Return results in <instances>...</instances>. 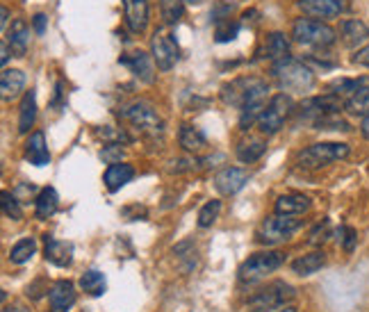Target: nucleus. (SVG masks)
<instances>
[{
  "label": "nucleus",
  "mask_w": 369,
  "mask_h": 312,
  "mask_svg": "<svg viewBox=\"0 0 369 312\" xmlns=\"http://www.w3.org/2000/svg\"><path fill=\"white\" fill-rule=\"evenodd\" d=\"M329 238H331V221L324 219V221L317 225V228H314V230L310 233V240H308V242L317 246V244H324Z\"/></svg>",
  "instance_id": "obj_38"
},
{
  "label": "nucleus",
  "mask_w": 369,
  "mask_h": 312,
  "mask_svg": "<svg viewBox=\"0 0 369 312\" xmlns=\"http://www.w3.org/2000/svg\"><path fill=\"white\" fill-rule=\"evenodd\" d=\"M299 9L312 18H335L342 12L340 0H299Z\"/></svg>",
  "instance_id": "obj_17"
},
{
  "label": "nucleus",
  "mask_w": 369,
  "mask_h": 312,
  "mask_svg": "<svg viewBox=\"0 0 369 312\" xmlns=\"http://www.w3.org/2000/svg\"><path fill=\"white\" fill-rule=\"evenodd\" d=\"M101 157L105 160L107 165H116V162H121V157H123V150L119 144H107L103 150H101Z\"/></svg>",
  "instance_id": "obj_39"
},
{
  "label": "nucleus",
  "mask_w": 369,
  "mask_h": 312,
  "mask_svg": "<svg viewBox=\"0 0 369 312\" xmlns=\"http://www.w3.org/2000/svg\"><path fill=\"white\" fill-rule=\"evenodd\" d=\"M219 96L224 105L242 110L244 105H251V103H267L269 84L263 78H255V75H242V78L226 82Z\"/></svg>",
  "instance_id": "obj_1"
},
{
  "label": "nucleus",
  "mask_w": 369,
  "mask_h": 312,
  "mask_svg": "<svg viewBox=\"0 0 369 312\" xmlns=\"http://www.w3.org/2000/svg\"><path fill=\"white\" fill-rule=\"evenodd\" d=\"M292 37H294L297 44L310 46V48H329L338 39V32H335L329 23L314 18H299L294 28H292Z\"/></svg>",
  "instance_id": "obj_3"
},
{
  "label": "nucleus",
  "mask_w": 369,
  "mask_h": 312,
  "mask_svg": "<svg viewBox=\"0 0 369 312\" xmlns=\"http://www.w3.org/2000/svg\"><path fill=\"white\" fill-rule=\"evenodd\" d=\"M301 228V219L287 217V214H271L258 228V242L265 246H276L280 242H287L292 235Z\"/></svg>",
  "instance_id": "obj_6"
},
{
  "label": "nucleus",
  "mask_w": 369,
  "mask_h": 312,
  "mask_svg": "<svg viewBox=\"0 0 369 312\" xmlns=\"http://www.w3.org/2000/svg\"><path fill=\"white\" fill-rule=\"evenodd\" d=\"M3 312H30L23 303H12V306H5Z\"/></svg>",
  "instance_id": "obj_45"
},
{
  "label": "nucleus",
  "mask_w": 369,
  "mask_h": 312,
  "mask_svg": "<svg viewBox=\"0 0 369 312\" xmlns=\"http://www.w3.org/2000/svg\"><path fill=\"white\" fill-rule=\"evenodd\" d=\"M178 142L187 153H201V150L208 148V137H205L197 126H189V123L180 126Z\"/></svg>",
  "instance_id": "obj_25"
},
{
  "label": "nucleus",
  "mask_w": 369,
  "mask_h": 312,
  "mask_svg": "<svg viewBox=\"0 0 369 312\" xmlns=\"http://www.w3.org/2000/svg\"><path fill=\"white\" fill-rule=\"evenodd\" d=\"M26 87V73L18 69H5L0 73V96L3 101H14Z\"/></svg>",
  "instance_id": "obj_21"
},
{
  "label": "nucleus",
  "mask_w": 369,
  "mask_h": 312,
  "mask_svg": "<svg viewBox=\"0 0 369 312\" xmlns=\"http://www.w3.org/2000/svg\"><path fill=\"white\" fill-rule=\"evenodd\" d=\"M360 130H363V135L369 139V114H367L365 119H363V123H360Z\"/></svg>",
  "instance_id": "obj_48"
},
{
  "label": "nucleus",
  "mask_w": 369,
  "mask_h": 312,
  "mask_svg": "<svg viewBox=\"0 0 369 312\" xmlns=\"http://www.w3.org/2000/svg\"><path fill=\"white\" fill-rule=\"evenodd\" d=\"M310 210V199L303 194H283L276 201V214H287V217H299V214Z\"/></svg>",
  "instance_id": "obj_24"
},
{
  "label": "nucleus",
  "mask_w": 369,
  "mask_h": 312,
  "mask_svg": "<svg viewBox=\"0 0 369 312\" xmlns=\"http://www.w3.org/2000/svg\"><path fill=\"white\" fill-rule=\"evenodd\" d=\"M224 155L221 153H216V155H212V157H205V160H201V167H205V169H210V167H216L214 162H224Z\"/></svg>",
  "instance_id": "obj_43"
},
{
  "label": "nucleus",
  "mask_w": 369,
  "mask_h": 312,
  "mask_svg": "<svg viewBox=\"0 0 369 312\" xmlns=\"http://www.w3.org/2000/svg\"><path fill=\"white\" fill-rule=\"evenodd\" d=\"M121 114L130 126H135L139 133H144L148 137H158L165 133V121L160 119V114L150 103L137 101L133 105H128Z\"/></svg>",
  "instance_id": "obj_9"
},
{
  "label": "nucleus",
  "mask_w": 369,
  "mask_h": 312,
  "mask_svg": "<svg viewBox=\"0 0 369 312\" xmlns=\"http://www.w3.org/2000/svg\"><path fill=\"white\" fill-rule=\"evenodd\" d=\"M184 3H189V5H199L201 0H184Z\"/></svg>",
  "instance_id": "obj_49"
},
{
  "label": "nucleus",
  "mask_w": 369,
  "mask_h": 312,
  "mask_svg": "<svg viewBox=\"0 0 369 312\" xmlns=\"http://www.w3.org/2000/svg\"><path fill=\"white\" fill-rule=\"evenodd\" d=\"M267 153V142L263 137H248L237 146V160L244 165H251Z\"/></svg>",
  "instance_id": "obj_28"
},
{
  "label": "nucleus",
  "mask_w": 369,
  "mask_h": 312,
  "mask_svg": "<svg viewBox=\"0 0 369 312\" xmlns=\"http://www.w3.org/2000/svg\"><path fill=\"white\" fill-rule=\"evenodd\" d=\"M60 208V196H57V191L55 187H43L39 194H37V201H35V214H37V219H48L53 217V214L57 212Z\"/></svg>",
  "instance_id": "obj_27"
},
{
  "label": "nucleus",
  "mask_w": 369,
  "mask_h": 312,
  "mask_svg": "<svg viewBox=\"0 0 369 312\" xmlns=\"http://www.w3.org/2000/svg\"><path fill=\"white\" fill-rule=\"evenodd\" d=\"M338 242L342 244V249L346 253H351L356 249V242H358V235L356 230L351 228V225H342V228L338 230Z\"/></svg>",
  "instance_id": "obj_37"
},
{
  "label": "nucleus",
  "mask_w": 369,
  "mask_h": 312,
  "mask_svg": "<svg viewBox=\"0 0 369 312\" xmlns=\"http://www.w3.org/2000/svg\"><path fill=\"white\" fill-rule=\"evenodd\" d=\"M294 112V101L287 94H276L258 119V130L263 135H276L285 126L287 116Z\"/></svg>",
  "instance_id": "obj_8"
},
{
  "label": "nucleus",
  "mask_w": 369,
  "mask_h": 312,
  "mask_svg": "<svg viewBox=\"0 0 369 312\" xmlns=\"http://www.w3.org/2000/svg\"><path fill=\"white\" fill-rule=\"evenodd\" d=\"M46 26H48V16L46 14H35V16H32V28H35L37 35H43V32H46Z\"/></svg>",
  "instance_id": "obj_41"
},
{
  "label": "nucleus",
  "mask_w": 369,
  "mask_h": 312,
  "mask_svg": "<svg viewBox=\"0 0 369 312\" xmlns=\"http://www.w3.org/2000/svg\"><path fill=\"white\" fill-rule=\"evenodd\" d=\"M265 57L276 64L280 60H287L290 57V41L283 32H271L265 39Z\"/></svg>",
  "instance_id": "obj_26"
},
{
  "label": "nucleus",
  "mask_w": 369,
  "mask_h": 312,
  "mask_svg": "<svg viewBox=\"0 0 369 312\" xmlns=\"http://www.w3.org/2000/svg\"><path fill=\"white\" fill-rule=\"evenodd\" d=\"M171 165H173V167H171L173 174H182V171L194 169V162H192V160H173Z\"/></svg>",
  "instance_id": "obj_42"
},
{
  "label": "nucleus",
  "mask_w": 369,
  "mask_h": 312,
  "mask_svg": "<svg viewBox=\"0 0 369 312\" xmlns=\"http://www.w3.org/2000/svg\"><path fill=\"white\" fill-rule=\"evenodd\" d=\"M240 35V23L233 18H224L219 23H214V41L216 44H228Z\"/></svg>",
  "instance_id": "obj_34"
},
{
  "label": "nucleus",
  "mask_w": 369,
  "mask_h": 312,
  "mask_svg": "<svg viewBox=\"0 0 369 312\" xmlns=\"http://www.w3.org/2000/svg\"><path fill=\"white\" fill-rule=\"evenodd\" d=\"M105 274L99 272V269H89V272H84L80 276V289L87 292L89 296H103L105 294Z\"/></svg>",
  "instance_id": "obj_31"
},
{
  "label": "nucleus",
  "mask_w": 369,
  "mask_h": 312,
  "mask_svg": "<svg viewBox=\"0 0 369 312\" xmlns=\"http://www.w3.org/2000/svg\"><path fill=\"white\" fill-rule=\"evenodd\" d=\"M26 157L30 160V165H35V167L50 165V153H48V146H46V137H43L41 130L32 133L30 139L26 142Z\"/></svg>",
  "instance_id": "obj_22"
},
{
  "label": "nucleus",
  "mask_w": 369,
  "mask_h": 312,
  "mask_svg": "<svg viewBox=\"0 0 369 312\" xmlns=\"http://www.w3.org/2000/svg\"><path fill=\"white\" fill-rule=\"evenodd\" d=\"M324 264H326V253L312 251L308 255L297 257V260L292 262V272H294L297 276H312V274H317Z\"/></svg>",
  "instance_id": "obj_29"
},
{
  "label": "nucleus",
  "mask_w": 369,
  "mask_h": 312,
  "mask_svg": "<svg viewBox=\"0 0 369 312\" xmlns=\"http://www.w3.org/2000/svg\"><path fill=\"white\" fill-rule=\"evenodd\" d=\"M271 73L278 80L280 89L283 91H310L314 87V73L308 64H303L294 57L280 60L271 67Z\"/></svg>",
  "instance_id": "obj_2"
},
{
  "label": "nucleus",
  "mask_w": 369,
  "mask_h": 312,
  "mask_svg": "<svg viewBox=\"0 0 369 312\" xmlns=\"http://www.w3.org/2000/svg\"><path fill=\"white\" fill-rule=\"evenodd\" d=\"M0 206H3V214L7 219H12V221H21L23 219V208H21V201L16 199V194L12 191H3L0 194Z\"/></svg>",
  "instance_id": "obj_35"
},
{
  "label": "nucleus",
  "mask_w": 369,
  "mask_h": 312,
  "mask_svg": "<svg viewBox=\"0 0 369 312\" xmlns=\"http://www.w3.org/2000/svg\"><path fill=\"white\" fill-rule=\"evenodd\" d=\"M340 35L346 48H360L369 41V26L358 18H346L340 23Z\"/></svg>",
  "instance_id": "obj_16"
},
{
  "label": "nucleus",
  "mask_w": 369,
  "mask_h": 312,
  "mask_svg": "<svg viewBox=\"0 0 369 312\" xmlns=\"http://www.w3.org/2000/svg\"><path fill=\"white\" fill-rule=\"evenodd\" d=\"M46 260L55 267H69L73 262V244L62 242L55 238H48L46 235V249H43Z\"/></svg>",
  "instance_id": "obj_19"
},
{
  "label": "nucleus",
  "mask_w": 369,
  "mask_h": 312,
  "mask_svg": "<svg viewBox=\"0 0 369 312\" xmlns=\"http://www.w3.org/2000/svg\"><path fill=\"white\" fill-rule=\"evenodd\" d=\"M351 148L340 142H319L312 144L308 148H303L297 155V162L301 169H321L331 162H338V160L349 157Z\"/></svg>",
  "instance_id": "obj_4"
},
{
  "label": "nucleus",
  "mask_w": 369,
  "mask_h": 312,
  "mask_svg": "<svg viewBox=\"0 0 369 312\" xmlns=\"http://www.w3.org/2000/svg\"><path fill=\"white\" fill-rule=\"evenodd\" d=\"M248 182V174L240 167H226L214 176V187L221 196H235Z\"/></svg>",
  "instance_id": "obj_12"
},
{
  "label": "nucleus",
  "mask_w": 369,
  "mask_h": 312,
  "mask_svg": "<svg viewBox=\"0 0 369 312\" xmlns=\"http://www.w3.org/2000/svg\"><path fill=\"white\" fill-rule=\"evenodd\" d=\"M121 64H126V67L135 73V78H139L142 82L150 84L155 80V60L153 55H148V52L144 50H133V52H128V55L121 57Z\"/></svg>",
  "instance_id": "obj_13"
},
{
  "label": "nucleus",
  "mask_w": 369,
  "mask_h": 312,
  "mask_svg": "<svg viewBox=\"0 0 369 312\" xmlns=\"http://www.w3.org/2000/svg\"><path fill=\"white\" fill-rule=\"evenodd\" d=\"M37 121V96L35 91H26L23 101H21V112H18V133L26 135L30 133V128Z\"/></svg>",
  "instance_id": "obj_30"
},
{
  "label": "nucleus",
  "mask_w": 369,
  "mask_h": 312,
  "mask_svg": "<svg viewBox=\"0 0 369 312\" xmlns=\"http://www.w3.org/2000/svg\"><path fill=\"white\" fill-rule=\"evenodd\" d=\"M342 110L344 101L331 91H326L324 96H312V99L303 101L299 107V123H310L314 128L321 119H326L331 114H340Z\"/></svg>",
  "instance_id": "obj_7"
},
{
  "label": "nucleus",
  "mask_w": 369,
  "mask_h": 312,
  "mask_svg": "<svg viewBox=\"0 0 369 312\" xmlns=\"http://www.w3.org/2000/svg\"><path fill=\"white\" fill-rule=\"evenodd\" d=\"M344 110L349 114L363 116V119L369 114V75L358 78V91L344 103Z\"/></svg>",
  "instance_id": "obj_23"
},
{
  "label": "nucleus",
  "mask_w": 369,
  "mask_h": 312,
  "mask_svg": "<svg viewBox=\"0 0 369 312\" xmlns=\"http://www.w3.org/2000/svg\"><path fill=\"white\" fill-rule=\"evenodd\" d=\"M0 16H3V18H0V28H3V32H5L7 30V23H9V9L7 7L0 9Z\"/></svg>",
  "instance_id": "obj_46"
},
{
  "label": "nucleus",
  "mask_w": 369,
  "mask_h": 312,
  "mask_svg": "<svg viewBox=\"0 0 369 312\" xmlns=\"http://www.w3.org/2000/svg\"><path fill=\"white\" fill-rule=\"evenodd\" d=\"M37 253V240L35 238H23L18 240L12 249H9V262L12 264H26L30 257Z\"/></svg>",
  "instance_id": "obj_32"
},
{
  "label": "nucleus",
  "mask_w": 369,
  "mask_h": 312,
  "mask_svg": "<svg viewBox=\"0 0 369 312\" xmlns=\"http://www.w3.org/2000/svg\"><path fill=\"white\" fill-rule=\"evenodd\" d=\"M135 178V167L128 165V162H116V165H110L103 176V182L107 191H119L121 187H126L130 180Z\"/></svg>",
  "instance_id": "obj_20"
},
{
  "label": "nucleus",
  "mask_w": 369,
  "mask_h": 312,
  "mask_svg": "<svg viewBox=\"0 0 369 312\" xmlns=\"http://www.w3.org/2000/svg\"><path fill=\"white\" fill-rule=\"evenodd\" d=\"M283 262H285V255L280 251H263L244 260L237 276H240V281L244 285H253L258 281H263V278H267L269 274H274L276 269L283 267Z\"/></svg>",
  "instance_id": "obj_5"
},
{
  "label": "nucleus",
  "mask_w": 369,
  "mask_h": 312,
  "mask_svg": "<svg viewBox=\"0 0 369 312\" xmlns=\"http://www.w3.org/2000/svg\"><path fill=\"white\" fill-rule=\"evenodd\" d=\"M219 212H221V201L219 199H212V201H208L205 203V206L201 208V212H199V228H210V225L219 219Z\"/></svg>",
  "instance_id": "obj_36"
},
{
  "label": "nucleus",
  "mask_w": 369,
  "mask_h": 312,
  "mask_svg": "<svg viewBox=\"0 0 369 312\" xmlns=\"http://www.w3.org/2000/svg\"><path fill=\"white\" fill-rule=\"evenodd\" d=\"M60 99H62V82H57L55 84V99H53V105H60Z\"/></svg>",
  "instance_id": "obj_47"
},
{
  "label": "nucleus",
  "mask_w": 369,
  "mask_h": 312,
  "mask_svg": "<svg viewBox=\"0 0 369 312\" xmlns=\"http://www.w3.org/2000/svg\"><path fill=\"white\" fill-rule=\"evenodd\" d=\"M280 312H297L294 308H285V310H280Z\"/></svg>",
  "instance_id": "obj_50"
},
{
  "label": "nucleus",
  "mask_w": 369,
  "mask_h": 312,
  "mask_svg": "<svg viewBox=\"0 0 369 312\" xmlns=\"http://www.w3.org/2000/svg\"><path fill=\"white\" fill-rule=\"evenodd\" d=\"M294 299V287L276 281L267 287H263L260 292H255L251 299H248V310L251 312H271L276 308H283L287 301Z\"/></svg>",
  "instance_id": "obj_10"
},
{
  "label": "nucleus",
  "mask_w": 369,
  "mask_h": 312,
  "mask_svg": "<svg viewBox=\"0 0 369 312\" xmlns=\"http://www.w3.org/2000/svg\"><path fill=\"white\" fill-rule=\"evenodd\" d=\"M48 301H50L53 312H67L69 308L75 306V301H78V292H75V285H73L71 281H57L55 285L50 287Z\"/></svg>",
  "instance_id": "obj_15"
},
{
  "label": "nucleus",
  "mask_w": 369,
  "mask_h": 312,
  "mask_svg": "<svg viewBox=\"0 0 369 312\" xmlns=\"http://www.w3.org/2000/svg\"><path fill=\"white\" fill-rule=\"evenodd\" d=\"M123 18L133 35H142L148 26V0H123Z\"/></svg>",
  "instance_id": "obj_14"
},
{
  "label": "nucleus",
  "mask_w": 369,
  "mask_h": 312,
  "mask_svg": "<svg viewBox=\"0 0 369 312\" xmlns=\"http://www.w3.org/2000/svg\"><path fill=\"white\" fill-rule=\"evenodd\" d=\"M0 52H3V57H0V62H3V67H5V64L9 62V52H12V50H9V44H7L5 39H3V44H0Z\"/></svg>",
  "instance_id": "obj_44"
},
{
  "label": "nucleus",
  "mask_w": 369,
  "mask_h": 312,
  "mask_svg": "<svg viewBox=\"0 0 369 312\" xmlns=\"http://www.w3.org/2000/svg\"><path fill=\"white\" fill-rule=\"evenodd\" d=\"M150 55H153L160 71L173 69L176 62L180 60V48H178L176 37L167 30H158L153 39H150Z\"/></svg>",
  "instance_id": "obj_11"
},
{
  "label": "nucleus",
  "mask_w": 369,
  "mask_h": 312,
  "mask_svg": "<svg viewBox=\"0 0 369 312\" xmlns=\"http://www.w3.org/2000/svg\"><path fill=\"white\" fill-rule=\"evenodd\" d=\"M353 64H358V67H365V69H369V44H367V46H363L360 50L356 52V55H353Z\"/></svg>",
  "instance_id": "obj_40"
},
{
  "label": "nucleus",
  "mask_w": 369,
  "mask_h": 312,
  "mask_svg": "<svg viewBox=\"0 0 369 312\" xmlns=\"http://www.w3.org/2000/svg\"><path fill=\"white\" fill-rule=\"evenodd\" d=\"M160 12L167 26H178L184 14V0H160Z\"/></svg>",
  "instance_id": "obj_33"
},
{
  "label": "nucleus",
  "mask_w": 369,
  "mask_h": 312,
  "mask_svg": "<svg viewBox=\"0 0 369 312\" xmlns=\"http://www.w3.org/2000/svg\"><path fill=\"white\" fill-rule=\"evenodd\" d=\"M7 44H9V50L14 52V57H23L28 48H30V28L23 18H16L12 28L7 32Z\"/></svg>",
  "instance_id": "obj_18"
}]
</instances>
